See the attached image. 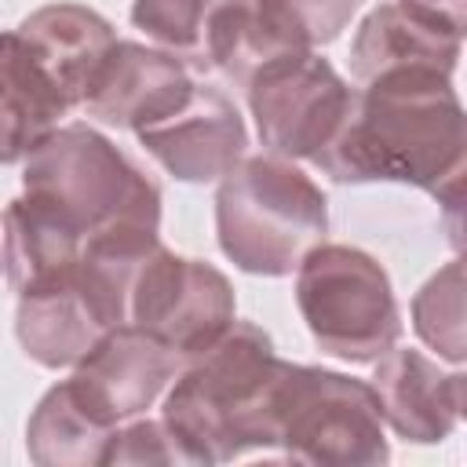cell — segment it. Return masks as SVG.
Here are the masks:
<instances>
[{"mask_svg": "<svg viewBox=\"0 0 467 467\" xmlns=\"http://www.w3.org/2000/svg\"><path fill=\"white\" fill-rule=\"evenodd\" d=\"M467 120L449 73L387 69L354 91L350 113L314 153L336 182H409L456 219L463 190Z\"/></svg>", "mask_w": 467, "mask_h": 467, "instance_id": "obj_1", "label": "cell"}, {"mask_svg": "<svg viewBox=\"0 0 467 467\" xmlns=\"http://www.w3.org/2000/svg\"><path fill=\"white\" fill-rule=\"evenodd\" d=\"M281 358L259 325L234 321L186 358L164 398V423L190 463H223L274 449V383Z\"/></svg>", "mask_w": 467, "mask_h": 467, "instance_id": "obj_2", "label": "cell"}, {"mask_svg": "<svg viewBox=\"0 0 467 467\" xmlns=\"http://www.w3.org/2000/svg\"><path fill=\"white\" fill-rule=\"evenodd\" d=\"M215 230L226 259L259 277H285L321 244L328 201L321 186L288 157H241L219 182Z\"/></svg>", "mask_w": 467, "mask_h": 467, "instance_id": "obj_3", "label": "cell"}, {"mask_svg": "<svg viewBox=\"0 0 467 467\" xmlns=\"http://www.w3.org/2000/svg\"><path fill=\"white\" fill-rule=\"evenodd\" d=\"M274 445L285 460L317 467H376L390 460L372 383L281 361L274 383Z\"/></svg>", "mask_w": 467, "mask_h": 467, "instance_id": "obj_4", "label": "cell"}, {"mask_svg": "<svg viewBox=\"0 0 467 467\" xmlns=\"http://www.w3.org/2000/svg\"><path fill=\"white\" fill-rule=\"evenodd\" d=\"M22 186L69 215L84 237L113 223L161 226L157 182L88 124H58L26 157Z\"/></svg>", "mask_w": 467, "mask_h": 467, "instance_id": "obj_5", "label": "cell"}, {"mask_svg": "<svg viewBox=\"0 0 467 467\" xmlns=\"http://www.w3.org/2000/svg\"><path fill=\"white\" fill-rule=\"evenodd\" d=\"M296 303L314 343L354 365L383 358L401 336L387 270L350 244H314L299 259Z\"/></svg>", "mask_w": 467, "mask_h": 467, "instance_id": "obj_6", "label": "cell"}, {"mask_svg": "<svg viewBox=\"0 0 467 467\" xmlns=\"http://www.w3.org/2000/svg\"><path fill=\"white\" fill-rule=\"evenodd\" d=\"M244 91L263 146L277 157L306 161L336 135L354 102V88L310 47L263 62Z\"/></svg>", "mask_w": 467, "mask_h": 467, "instance_id": "obj_7", "label": "cell"}, {"mask_svg": "<svg viewBox=\"0 0 467 467\" xmlns=\"http://www.w3.org/2000/svg\"><path fill=\"white\" fill-rule=\"evenodd\" d=\"M128 321L186 361L234 325V288L212 263L186 259L157 244L135 274Z\"/></svg>", "mask_w": 467, "mask_h": 467, "instance_id": "obj_8", "label": "cell"}, {"mask_svg": "<svg viewBox=\"0 0 467 467\" xmlns=\"http://www.w3.org/2000/svg\"><path fill=\"white\" fill-rule=\"evenodd\" d=\"M179 354L146 328L124 321L95 339L73 365L69 387L109 427L142 416L179 372Z\"/></svg>", "mask_w": 467, "mask_h": 467, "instance_id": "obj_9", "label": "cell"}, {"mask_svg": "<svg viewBox=\"0 0 467 467\" xmlns=\"http://www.w3.org/2000/svg\"><path fill=\"white\" fill-rule=\"evenodd\" d=\"M193 84L197 80L182 58L135 40H117L95 69L80 109L102 124L139 131L175 113Z\"/></svg>", "mask_w": 467, "mask_h": 467, "instance_id": "obj_10", "label": "cell"}, {"mask_svg": "<svg viewBox=\"0 0 467 467\" xmlns=\"http://www.w3.org/2000/svg\"><path fill=\"white\" fill-rule=\"evenodd\" d=\"M146 153L161 161V168L182 182H212L223 179L248 146L244 120L237 106L204 84H193L190 99L157 124L135 131Z\"/></svg>", "mask_w": 467, "mask_h": 467, "instance_id": "obj_11", "label": "cell"}, {"mask_svg": "<svg viewBox=\"0 0 467 467\" xmlns=\"http://www.w3.org/2000/svg\"><path fill=\"white\" fill-rule=\"evenodd\" d=\"M463 22L420 4H379L365 15L350 40V69L365 84L387 69H438L449 73L460 62Z\"/></svg>", "mask_w": 467, "mask_h": 467, "instance_id": "obj_12", "label": "cell"}, {"mask_svg": "<svg viewBox=\"0 0 467 467\" xmlns=\"http://www.w3.org/2000/svg\"><path fill=\"white\" fill-rule=\"evenodd\" d=\"M372 390L379 398L383 423L394 427L405 441L434 445L449 438L463 416V372H441L438 361L420 350H387L376 358Z\"/></svg>", "mask_w": 467, "mask_h": 467, "instance_id": "obj_13", "label": "cell"}, {"mask_svg": "<svg viewBox=\"0 0 467 467\" xmlns=\"http://www.w3.org/2000/svg\"><path fill=\"white\" fill-rule=\"evenodd\" d=\"M102 332H109V328L99 317L95 303L88 299V292L77 277V266L18 288L15 336L36 365H44V368L77 365L95 347V339Z\"/></svg>", "mask_w": 467, "mask_h": 467, "instance_id": "obj_14", "label": "cell"}, {"mask_svg": "<svg viewBox=\"0 0 467 467\" xmlns=\"http://www.w3.org/2000/svg\"><path fill=\"white\" fill-rule=\"evenodd\" d=\"M73 109L58 80L15 33H0V164L26 161Z\"/></svg>", "mask_w": 467, "mask_h": 467, "instance_id": "obj_15", "label": "cell"}, {"mask_svg": "<svg viewBox=\"0 0 467 467\" xmlns=\"http://www.w3.org/2000/svg\"><path fill=\"white\" fill-rule=\"evenodd\" d=\"M18 36L47 66V73L58 80L62 95L73 106L84 102L95 69L102 66L106 51L117 44L113 26L84 4H47L29 18H22Z\"/></svg>", "mask_w": 467, "mask_h": 467, "instance_id": "obj_16", "label": "cell"}, {"mask_svg": "<svg viewBox=\"0 0 467 467\" xmlns=\"http://www.w3.org/2000/svg\"><path fill=\"white\" fill-rule=\"evenodd\" d=\"M4 270L15 288L77 266L84 230L40 193H22L4 208Z\"/></svg>", "mask_w": 467, "mask_h": 467, "instance_id": "obj_17", "label": "cell"}, {"mask_svg": "<svg viewBox=\"0 0 467 467\" xmlns=\"http://www.w3.org/2000/svg\"><path fill=\"white\" fill-rule=\"evenodd\" d=\"M113 431L117 427L102 423L66 379L36 401L26 423V449L40 467H88L102 463Z\"/></svg>", "mask_w": 467, "mask_h": 467, "instance_id": "obj_18", "label": "cell"}, {"mask_svg": "<svg viewBox=\"0 0 467 467\" xmlns=\"http://www.w3.org/2000/svg\"><path fill=\"white\" fill-rule=\"evenodd\" d=\"M201 51L208 58V66H215L219 73H226L230 80H237L241 88L248 84V77L285 55V51H303L292 47L259 11L255 0H215V7L208 11L204 22V36H201Z\"/></svg>", "mask_w": 467, "mask_h": 467, "instance_id": "obj_19", "label": "cell"}, {"mask_svg": "<svg viewBox=\"0 0 467 467\" xmlns=\"http://www.w3.org/2000/svg\"><path fill=\"white\" fill-rule=\"evenodd\" d=\"M412 328L416 336L438 350V358L460 365L467 354L463 343V266L460 259L445 263L412 299Z\"/></svg>", "mask_w": 467, "mask_h": 467, "instance_id": "obj_20", "label": "cell"}, {"mask_svg": "<svg viewBox=\"0 0 467 467\" xmlns=\"http://www.w3.org/2000/svg\"><path fill=\"white\" fill-rule=\"evenodd\" d=\"M255 4L292 47L332 44L361 7V0H255Z\"/></svg>", "mask_w": 467, "mask_h": 467, "instance_id": "obj_21", "label": "cell"}, {"mask_svg": "<svg viewBox=\"0 0 467 467\" xmlns=\"http://www.w3.org/2000/svg\"><path fill=\"white\" fill-rule=\"evenodd\" d=\"M215 0H135L131 22L171 51H201L204 22Z\"/></svg>", "mask_w": 467, "mask_h": 467, "instance_id": "obj_22", "label": "cell"}, {"mask_svg": "<svg viewBox=\"0 0 467 467\" xmlns=\"http://www.w3.org/2000/svg\"><path fill=\"white\" fill-rule=\"evenodd\" d=\"M102 463H190V460L164 420H135L131 427L113 431Z\"/></svg>", "mask_w": 467, "mask_h": 467, "instance_id": "obj_23", "label": "cell"}, {"mask_svg": "<svg viewBox=\"0 0 467 467\" xmlns=\"http://www.w3.org/2000/svg\"><path fill=\"white\" fill-rule=\"evenodd\" d=\"M405 4H420V7H431V11H441L449 18L467 22V0H405Z\"/></svg>", "mask_w": 467, "mask_h": 467, "instance_id": "obj_24", "label": "cell"}, {"mask_svg": "<svg viewBox=\"0 0 467 467\" xmlns=\"http://www.w3.org/2000/svg\"><path fill=\"white\" fill-rule=\"evenodd\" d=\"M0 263H4V259H0Z\"/></svg>", "mask_w": 467, "mask_h": 467, "instance_id": "obj_25", "label": "cell"}]
</instances>
